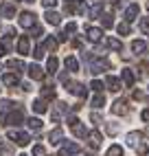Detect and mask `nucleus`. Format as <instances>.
I'll return each mask as SVG.
<instances>
[{"instance_id":"8fccbe9b","label":"nucleus","mask_w":149,"mask_h":156,"mask_svg":"<svg viewBox=\"0 0 149 156\" xmlns=\"http://www.w3.org/2000/svg\"><path fill=\"white\" fill-rule=\"evenodd\" d=\"M147 13H149V2H147Z\"/></svg>"},{"instance_id":"ea45409f","label":"nucleus","mask_w":149,"mask_h":156,"mask_svg":"<svg viewBox=\"0 0 149 156\" xmlns=\"http://www.w3.org/2000/svg\"><path fill=\"white\" fill-rule=\"evenodd\" d=\"M74 31H77V22H68L66 24V35H72Z\"/></svg>"},{"instance_id":"2f4dec72","label":"nucleus","mask_w":149,"mask_h":156,"mask_svg":"<svg viewBox=\"0 0 149 156\" xmlns=\"http://www.w3.org/2000/svg\"><path fill=\"white\" fill-rule=\"evenodd\" d=\"M26 123H29V128H31V130H40V128H42V121L35 119V117H33V119H29Z\"/></svg>"},{"instance_id":"4c0bfd02","label":"nucleus","mask_w":149,"mask_h":156,"mask_svg":"<svg viewBox=\"0 0 149 156\" xmlns=\"http://www.w3.org/2000/svg\"><path fill=\"white\" fill-rule=\"evenodd\" d=\"M90 16H92V18H101V5H99V2L94 5V7H92V11H90Z\"/></svg>"},{"instance_id":"72a5a7b5","label":"nucleus","mask_w":149,"mask_h":156,"mask_svg":"<svg viewBox=\"0 0 149 156\" xmlns=\"http://www.w3.org/2000/svg\"><path fill=\"white\" fill-rule=\"evenodd\" d=\"M0 156H13L11 147H9V145H2V143H0Z\"/></svg>"},{"instance_id":"58836bf2","label":"nucleus","mask_w":149,"mask_h":156,"mask_svg":"<svg viewBox=\"0 0 149 156\" xmlns=\"http://www.w3.org/2000/svg\"><path fill=\"white\" fill-rule=\"evenodd\" d=\"M119 33H121V35H127V33H130V22L119 24Z\"/></svg>"},{"instance_id":"2eb2a0df","label":"nucleus","mask_w":149,"mask_h":156,"mask_svg":"<svg viewBox=\"0 0 149 156\" xmlns=\"http://www.w3.org/2000/svg\"><path fill=\"white\" fill-rule=\"evenodd\" d=\"M44 18H46V22H48V24H53V27H57V24L61 22V16H59L57 11H50V9L44 13Z\"/></svg>"},{"instance_id":"473e14b6","label":"nucleus","mask_w":149,"mask_h":156,"mask_svg":"<svg viewBox=\"0 0 149 156\" xmlns=\"http://www.w3.org/2000/svg\"><path fill=\"white\" fill-rule=\"evenodd\" d=\"M42 99H55V90H53V88H44V90H42Z\"/></svg>"},{"instance_id":"7c9ffc66","label":"nucleus","mask_w":149,"mask_h":156,"mask_svg":"<svg viewBox=\"0 0 149 156\" xmlns=\"http://www.w3.org/2000/svg\"><path fill=\"white\" fill-rule=\"evenodd\" d=\"M105 44H108L110 48H114V51H121V42H119V40H114V37H108V40H105Z\"/></svg>"},{"instance_id":"423d86ee","label":"nucleus","mask_w":149,"mask_h":156,"mask_svg":"<svg viewBox=\"0 0 149 156\" xmlns=\"http://www.w3.org/2000/svg\"><path fill=\"white\" fill-rule=\"evenodd\" d=\"M86 139H88V145H90L92 150H99L101 147V134L99 132H88Z\"/></svg>"},{"instance_id":"1a4fd4ad","label":"nucleus","mask_w":149,"mask_h":156,"mask_svg":"<svg viewBox=\"0 0 149 156\" xmlns=\"http://www.w3.org/2000/svg\"><path fill=\"white\" fill-rule=\"evenodd\" d=\"M86 33H88V40H92V42H99L101 40V29H97V27H92V24H88L86 27Z\"/></svg>"},{"instance_id":"f03ea898","label":"nucleus","mask_w":149,"mask_h":156,"mask_svg":"<svg viewBox=\"0 0 149 156\" xmlns=\"http://www.w3.org/2000/svg\"><path fill=\"white\" fill-rule=\"evenodd\" d=\"M79 154V145L72 143V141H61V147H59V156H77Z\"/></svg>"},{"instance_id":"c03bdc74","label":"nucleus","mask_w":149,"mask_h":156,"mask_svg":"<svg viewBox=\"0 0 149 156\" xmlns=\"http://www.w3.org/2000/svg\"><path fill=\"white\" fill-rule=\"evenodd\" d=\"M42 5H44L46 9H53V7L57 5V0H42Z\"/></svg>"},{"instance_id":"4be33fe9","label":"nucleus","mask_w":149,"mask_h":156,"mask_svg":"<svg viewBox=\"0 0 149 156\" xmlns=\"http://www.w3.org/2000/svg\"><path fill=\"white\" fill-rule=\"evenodd\" d=\"M136 16H138V5H130V7L125 9V20H127V22L136 20Z\"/></svg>"},{"instance_id":"b1692460","label":"nucleus","mask_w":149,"mask_h":156,"mask_svg":"<svg viewBox=\"0 0 149 156\" xmlns=\"http://www.w3.org/2000/svg\"><path fill=\"white\" fill-rule=\"evenodd\" d=\"M72 134H74V136H88L86 128H83L79 121H77V123H72Z\"/></svg>"},{"instance_id":"49530a36","label":"nucleus","mask_w":149,"mask_h":156,"mask_svg":"<svg viewBox=\"0 0 149 156\" xmlns=\"http://www.w3.org/2000/svg\"><path fill=\"white\" fill-rule=\"evenodd\" d=\"M140 117H143V121H149V110H143Z\"/></svg>"},{"instance_id":"79ce46f5","label":"nucleus","mask_w":149,"mask_h":156,"mask_svg":"<svg viewBox=\"0 0 149 156\" xmlns=\"http://www.w3.org/2000/svg\"><path fill=\"white\" fill-rule=\"evenodd\" d=\"M33 156H46V150L42 147V145H35V147H33Z\"/></svg>"},{"instance_id":"de8ad7c7","label":"nucleus","mask_w":149,"mask_h":156,"mask_svg":"<svg viewBox=\"0 0 149 156\" xmlns=\"http://www.w3.org/2000/svg\"><path fill=\"white\" fill-rule=\"evenodd\" d=\"M2 55H5V46H2V44H0V57H2Z\"/></svg>"},{"instance_id":"412c9836","label":"nucleus","mask_w":149,"mask_h":156,"mask_svg":"<svg viewBox=\"0 0 149 156\" xmlns=\"http://www.w3.org/2000/svg\"><path fill=\"white\" fill-rule=\"evenodd\" d=\"M105 86H108L112 92H119V90H121V81L116 79V77H112V75H110L108 79H105Z\"/></svg>"},{"instance_id":"20e7f679","label":"nucleus","mask_w":149,"mask_h":156,"mask_svg":"<svg viewBox=\"0 0 149 156\" xmlns=\"http://www.w3.org/2000/svg\"><path fill=\"white\" fill-rule=\"evenodd\" d=\"M18 22H20V27H22V29H33V27L37 24V22H35V16L31 13V11L20 13V20H18Z\"/></svg>"},{"instance_id":"bb28decb","label":"nucleus","mask_w":149,"mask_h":156,"mask_svg":"<svg viewBox=\"0 0 149 156\" xmlns=\"http://www.w3.org/2000/svg\"><path fill=\"white\" fill-rule=\"evenodd\" d=\"M57 66H59L57 57H48V62H46V70H48V73H57Z\"/></svg>"},{"instance_id":"4468645a","label":"nucleus","mask_w":149,"mask_h":156,"mask_svg":"<svg viewBox=\"0 0 149 156\" xmlns=\"http://www.w3.org/2000/svg\"><path fill=\"white\" fill-rule=\"evenodd\" d=\"M29 77L40 81V79H44V70H42L37 64H31V66H29Z\"/></svg>"},{"instance_id":"e433bc0d","label":"nucleus","mask_w":149,"mask_h":156,"mask_svg":"<svg viewBox=\"0 0 149 156\" xmlns=\"http://www.w3.org/2000/svg\"><path fill=\"white\" fill-rule=\"evenodd\" d=\"M44 53H46V48H44V44H42V46L35 48V53H33V55H35V59H42V57H44Z\"/></svg>"},{"instance_id":"dca6fc26","label":"nucleus","mask_w":149,"mask_h":156,"mask_svg":"<svg viewBox=\"0 0 149 156\" xmlns=\"http://www.w3.org/2000/svg\"><path fill=\"white\" fill-rule=\"evenodd\" d=\"M145 51H147V42H145V40H134V42H132V53L140 55V53H145Z\"/></svg>"},{"instance_id":"0eeeda50","label":"nucleus","mask_w":149,"mask_h":156,"mask_svg":"<svg viewBox=\"0 0 149 156\" xmlns=\"http://www.w3.org/2000/svg\"><path fill=\"white\" fill-rule=\"evenodd\" d=\"M29 51H31V42H29L26 35H22V37L18 40V53L20 55H29Z\"/></svg>"},{"instance_id":"c85d7f7f","label":"nucleus","mask_w":149,"mask_h":156,"mask_svg":"<svg viewBox=\"0 0 149 156\" xmlns=\"http://www.w3.org/2000/svg\"><path fill=\"white\" fill-rule=\"evenodd\" d=\"M11 106H13V103L11 101H0V114H9V112H11Z\"/></svg>"},{"instance_id":"9d476101","label":"nucleus","mask_w":149,"mask_h":156,"mask_svg":"<svg viewBox=\"0 0 149 156\" xmlns=\"http://www.w3.org/2000/svg\"><path fill=\"white\" fill-rule=\"evenodd\" d=\"M140 139H143V132H130L127 134V145H130V147H138Z\"/></svg>"},{"instance_id":"3c124183","label":"nucleus","mask_w":149,"mask_h":156,"mask_svg":"<svg viewBox=\"0 0 149 156\" xmlns=\"http://www.w3.org/2000/svg\"><path fill=\"white\" fill-rule=\"evenodd\" d=\"M20 156H26V154H20Z\"/></svg>"},{"instance_id":"f8f14e48","label":"nucleus","mask_w":149,"mask_h":156,"mask_svg":"<svg viewBox=\"0 0 149 156\" xmlns=\"http://www.w3.org/2000/svg\"><path fill=\"white\" fill-rule=\"evenodd\" d=\"M2 84H5V86H16V84H20L18 73H5V75H2Z\"/></svg>"},{"instance_id":"f257e3e1","label":"nucleus","mask_w":149,"mask_h":156,"mask_svg":"<svg viewBox=\"0 0 149 156\" xmlns=\"http://www.w3.org/2000/svg\"><path fill=\"white\" fill-rule=\"evenodd\" d=\"M105 70H110V62L108 59H90V73L92 75H99V73H105Z\"/></svg>"},{"instance_id":"9b49d317","label":"nucleus","mask_w":149,"mask_h":156,"mask_svg":"<svg viewBox=\"0 0 149 156\" xmlns=\"http://www.w3.org/2000/svg\"><path fill=\"white\" fill-rule=\"evenodd\" d=\"M112 112L114 114H119V117H123V114L127 112V106H125V99H116L112 103Z\"/></svg>"},{"instance_id":"a878e982","label":"nucleus","mask_w":149,"mask_h":156,"mask_svg":"<svg viewBox=\"0 0 149 156\" xmlns=\"http://www.w3.org/2000/svg\"><path fill=\"white\" fill-rule=\"evenodd\" d=\"M7 66H9V68H13L16 73L24 70V64H22V62H20V59H9V62H7Z\"/></svg>"},{"instance_id":"7ed1b4c3","label":"nucleus","mask_w":149,"mask_h":156,"mask_svg":"<svg viewBox=\"0 0 149 156\" xmlns=\"http://www.w3.org/2000/svg\"><path fill=\"white\" fill-rule=\"evenodd\" d=\"M7 136L11 139V141H16L18 145H29L31 143V136H29L26 132H20V130H9Z\"/></svg>"},{"instance_id":"37998d69","label":"nucleus","mask_w":149,"mask_h":156,"mask_svg":"<svg viewBox=\"0 0 149 156\" xmlns=\"http://www.w3.org/2000/svg\"><path fill=\"white\" fill-rule=\"evenodd\" d=\"M90 119L94 121V126H99V123H101V114H99V112H94V110H92V114H90Z\"/></svg>"},{"instance_id":"09e8293b","label":"nucleus","mask_w":149,"mask_h":156,"mask_svg":"<svg viewBox=\"0 0 149 156\" xmlns=\"http://www.w3.org/2000/svg\"><path fill=\"white\" fill-rule=\"evenodd\" d=\"M108 2H112V5H119V0H108Z\"/></svg>"},{"instance_id":"ddd939ff","label":"nucleus","mask_w":149,"mask_h":156,"mask_svg":"<svg viewBox=\"0 0 149 156\" xmlns=\"http://www.w3.org/2000/svg\"><path fill=\"white\" fill-rule=\"evenodd\" d=\"M0 16H2V18H13V16H16V7H13L11 2L0 5Z\"/></svg>"},{"instance_id":"393cba45","label":"nucleus","mask_w":149,"mask_h":156,"mask_svg":"<svg viewBox=\"0 0 149 156\" xmlns=\"http://www.w3.org/2000/svg\"><path fill=\"white\" fill-rule=\"evenodd\" d=\"M64 112H66V103H57V106H55V110H53V121H57Z\"/></svg>"},{"instance_id":"5701e85b","label":"nucleus","mask_w":149,"mask_h":156,"mask_svg":"<svg viewBox=\"0 0 149 156\" xmlns=\"http://www.w3.org/2000/svg\"><path fill=\"white\" fill-rule=\"evenodd\" d=\"M64 64H66V68L70 70V73H77L79 70V62H77V57H66V62H64Z\"/></svg>"},{"instance_id":"a18cd8bd","label":"nucleus","mask_w":149,"mask_h":156,"mask_svg":"<svg viewBox=\"0 0 149 156\" xmlns=\"http://www.w3.org/2000/svg\"><path fill=\"white\" fill-rule=\"evenodd\" d=\"M136 150H138V154H143V156H145V154H147V145H145V143H140Z\"/></svg>"},{"instance_id":"6e6552de","label":"nucleus","mask_w":149,"mask_h":156,"mask_svg":"<svg viewBox=\"0 0 149 156\" xmlns=\"http://www.w3.org/2000/svg\"><path fill=\"white\" fill-rule=\"evenodd\" d=\"M121 77H123V84H125L127 88H132V86H134V81H136V77H134V73H132V68H123V73H121Z\"/></svg>"},{"instance_id":"a211bd4d","label":"nucleus","mask_w":149,"mask_h":156,"mask_svg":"<svg viewBox=\"0 0 149 156\" xmlns=\"http://www.w3.org/2000/svg\"><path fill=\"white\" fill-rule=\"evenodd\" d=\"M61 139H64V132H61V128H55L50 134H48V141L53 143V145H57V143H61Z\"/></svg>"},{"instance_id":"603ef678","label":"nucleus","mask_w":149,"mask_h":156,"mask_svg":"<svg viewBox=\"0 0 149 156\" xmlns=\"http://www.w3.org/2000/svg\"><path fill=\"white\" fill-rule=\"evenodd\" d=\"M77 2H81V0H77Z\"/></svg>"},{"instance_id":"aec40b11","label":"nucleus","mask_w":149,"mask_h":156,"mask_svg":"<svg viewBox=\"0 0 149 156\" xmlns=\"http://www.w3.org/2000/svg\"><path fill=\"white\" fill-rule=\"evenodd\" d=\"M103 103H105L103 95H101V92H94V97H92V101H90V106H92L94 110H101V108H103Z\"/></svg>"},{"instance_id":"f704fd0d","label":"nucleus","mask_w":149,"mask_h":156,"mask_svg":"<svg viewBox=\"0 0 149 156\" xmlns=\"http://www.w3.org/2000/svg\"><path fill=\"white\" fill-rule=\"evenodd\" d=\"M90 88H92V92H101V90H103V84H101V81H97V79H92Z\"/></svg>"},{"instance_id":"39448f33","label":"nucleus","mask_w":149,"mask_h":156,"mask_svg":"<svg viewBox=\"0 0 149 156\" xmlns=\"http://www.w3.org/2000/svg\"><path fill=\"white\" fill-rule=\"evenodd\" d=\"M22 110H11L9 114H5V123L7 126H20L22 123Z\"/></svg>"},{"instance_id":"c756f323","label":"nucleus","mask_w":149,"mask_h":156,"mask_svg":"<svg viewBox=\"0 0 149 156\" xmlns=\"http://www.w3.org/2000/svg\"><path fill=\"white\" fill-rule=\"evenodd\" d=\"M108 156H123V147L121 145H112V147L108 150Z\"/></svg>"},{"instance_id":"f3484780","label":"nucleus","mask_w":149,"mask_h":156,"mask_svg":"<svg viewBox=\"0 0 149 156\" xmlns=\"http://www.w3.org/2000/svg\"><path fill=\"white\" fill-rule=\"evenodd\" d=\"M70 92H74V95H77L79 99H83V97H86V86H81V84H68L66 86Z\"/></svg>"},{"instance_id":"cd10ccee","label":"nucleus","mask_w":149,"mask_h":156,"mask_svg":"<svg viewBox=\"0 0 149 156\" xmlns=\"http://www.w3.org/2000/svg\"><path fill=\"white\" fill-rule=\"evenodd\" d=\"M57 42H59L57 37H46V40H44V48H50V51H55V48H57Z\"/></svg>"},{"instance_id":"6ab92c4d","label":"nucleus","mask_w":149,"mask_h":156,"mask_svg":"<svg viewBox=\"0 0 149 156\" xmlns=\"http://www.w3.org/2000/svg\"><path fill=\"white\" fill-rule=\"evenodd\" d=\"M46 110H48V108H46V99H42V97H40V99H35V101H33V112L44 114Z\"/></svg>"},{"instance_id":"c9c22d12","label":"nucleus","mask_w":149,"mask_h":156,"mask_svg":"<svg viewBox=\"0 0 149 156\" xmlns=\"http://www.w3.org/2000/svg\"><path fill=\"white\" fill-rule=\"evenodd\" d=\"M101 24L103 27H112V18L108 13H101Z\"/></svg>"},{"instance_id":"a19ab883","label":"nucleus","mask_w":149,"mask_h":156,"mask_svg":"<svg viewBox=\"0 0 149 156\" xmlns=\"http://www.w3.org/2000/svg\"><path fill=\"white\" fill-rule=\"evenodd\" d=\"M140 31H143V33H149V18L140 20Z\"/></svg>"}]
</instances>
